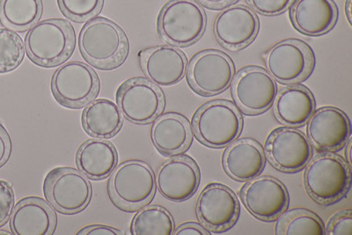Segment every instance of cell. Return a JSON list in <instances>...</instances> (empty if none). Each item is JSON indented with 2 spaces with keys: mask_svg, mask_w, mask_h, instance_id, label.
<instances>
[{
  "mask_svg": "<svg viewBox=\"0 0 352 235\" xmlns=\"http://www.w3.org/2000/svg\"><path fill=\"white\" fill-rule=\"evenodd\" d=\"M267 156L279 170H300L312 155L310 141L294 128H281L273 131L265 145Z\"/></svg>",
  "mask_w": 352,
  "mask_h": 235,
  "instance_id": "obj_14",
  "label": "cell"
},
{
  "mask_svg": "<svg viewBox=\"0 0 352 235\" xmlns=\"http://www.w3.org/2000/svg\"><path fill=\"white\" fill-rule=\"evenodd\" d=\"M175 235H208L209 232L196 223H185L175 230Z\"/></svg>",
  "mask_w": 352,
  "mask_h": 235,
  "instance_id": "obj_37",
  "label": "cell"
},
{
  "mask_svg": "<svg viewBox=\"0 0 352 235\" xmlns=\"http://www.w3.org/2000/svg\"><path fill=\"white\" fill-rule=\"evenodd\" d=\"M241 199L254 217L273 221L284 212L289 196L285 185L272 177H254L241 190Z\"/></svg>",
  "mask_w": 352,
  "mask_h": 235,
  "instance_id": "obj_13",
  "label": "cell"
},
{
  "mask_svg": "<svg viewBox=\"0 0 352 235\" xmlns=\"http://www.w3.org/2000/svg\"><path fill=\"white\" fill-rule=\"evenodd\" d=\"M10 224L16 235H49L54 232L56 216L45 202L33 197L18 203Z\"/></svg>",
  "mask_w": 352,
  "mask_h": 235,
  "instance_id": "obj_21",
  "label": "cell"
},
{
  "mask_svg": "<svg viewBox=\"0 0 352 235\" xmlns=\"http://www.w3.org/2000/svg\"><path fill=\"white\" fill-rule=\"evenodd\" d=\"M44 189L52 205L58 211L69 214L82 211L92 196L89 181L74 168H59L50 172Z\"/></svg>",
  "mask_w": 352,
  "mask_h": 235,
  "instance_id": "obj_9",
  "label": "cell"
},
{
  "mask_svg": "<svg viewBox=\"0 0 352 235\" xmlns=\"http://www.w3.org/2000/svg\"><path fill=\"white\" fill-rule=\"evenodd\" d=\"M196 212L200 221L214 232L228 230L239 215L236 196L224 185H208L198 197Z\"/></svg>",
  "mask_w": 352,
  "mask_h": 235,
  "instance_id": "obj_15",
  "label": "cell"
},
{
  "mask_svg": "<svg viewBox=\"0 0 352 235\" xmlns=\"http://www.w3.org/2000/svg\"><path fill=\"white\" fill-rule=\"evenodd\" d=\"M351 179L347 163L332 153L314 157L308 163L304 178L309 195L324 205L342 199L350 188Z\"/></svg>",
  "mask_w": 352,
  "mask_h": 235,
  "instance_id": "obj_4",
  "label": "cell"
},
{
  "mask_svg": "<svg viewBox=\"0 0 352 235\" xmlns=\"http://www.w3.org/2000/svg\"><path fill=\"white\" fill-rule=\"evenodd\" d=\"M78 234L87 235H121L122 232L115 230V228L108 227V225H90L83 228L82 230L78 232Z\"/></svg>",
  "mask_w": 352,
  "mask_h": 235,
  "instance_id": "obj_35",
  "label": "cell"
},
{
  "mask_svg": "<svg viewBox=\"0 0 352 235\" xmlns=\"http://www.w3.org/2000/svg\"><path fill=\"white\" fill-rule=\"evenodd\" d=\"M234 75V63L225 53L216 49L198 53L188 70L191 87L206 96L218 95L228 89Z\"/></svg>",
  "mask_w": 352,
  "mask_h": 235,
  "instance_id": "obj_10",
  "label": "cell"
},
{
  "mask_svg": "<svg viewBox=\"0 0 352 235\" xmlns=\"http://www.w3.org/2000/svg\"><path fill=\"white\" fill-rule=\"evenodd\" d=\"M325 233L329 235H351V211L336 213L334 217L330 219L328 225H327Z\"/></svg>",
  "mask_w": 352,
  "mask_h": 235,
  "instance_id": "obj_33",
  "label": "cell"
},
{
  "mask_svg": "<svg viewBox=\"0 0 352 235\" xmlns=\"http://www.w3.org/2000/svg\"><path fill=\"white\" fill-rule=\"evenodd\" d=\"M76 159L81 173L94 180L108 177L118 161L114 146L103 139L86 141L78 149Z\"/></svg>",
  "mask_w": 352,
  "mask_h": 235,
  "instance_id": "obj_24",
  "label": "cell"
},
{
  "mask_svg": "<svg viewBox=\"0 0 352 235\" xmlns=\"http://www.w3.org/2000/svg\"><path fill=\"white\" fill-rule=\"evenodd\" d=\"M274 102L276 118L289 127L302 126L316 109L312 93L302 86L285 87L276 95Z\"/></svg>",
  "mask_w": 352,
  "mask_h": 235,
  "instance_id": "obj_23",
  "label": "cell"
},
{
  "mask_svg": "<svg viewBox=\"0 0 352 235\" xmlns=\"http://www.w3.org/2000/svg\"><path fill=\"white\" fill-rule=\"evenodd\" d=\"M265 163L261 146L252 139L232 143L223 156V167L232 179L244 181L261 174Z\"/></svg>",
  "mask_w": 352,
  "mask_h": 235,
  "instance_id": "obj_22",
  "label": "cell"
},
{
  "mask_svg": "<svg viewBox=\"0 0 352 235\" xmlns=\"http://www.w3.org/2000/svg\"><path fill=\"white\" fill-rule=\"evenodd\" d=\"M201 4L206 5L209 8H222L224 6L230 4L234 0H198Z\"/></svg>",
  "mask_w": 352,
  "mask_h": 235,
  "instance_id": "obj_38",
  "label": "cell"
},
{
  "mask_svg": "<svg viewBox=\"0 0 352 235\" xmlns=\"http://www.w3.org/2000/svg\"><path fill=\"white\" fill-rule=\"evenodd\" d=\"M43 14L42 0H1L0 21L17 31L30 30Z\"/></svg>",
  "mask_w": 352,
  "mask_h": 235,
  "instance_id": "obj_27",
  "label": "cell"
},
{
  "mask_svg": "<svg viewBox=\"0 0 352 235\" xmlns=\"http://www.w3.org/2000/svg\"><path fill=\"white\" fill-rule=\"evenodd\" d=\"M154 146L166 155L184 151L190 145L191 133L186 119L177 114H166L157 119L151 131Z\"/></svg>",
  "mask_w": 352,
  "mask_h": 235,
  "instance_id": "obj_25",
  "label": "cell"
},
{
  "mask_svg": "<svg viewBox=\"0 0 352 235\" xmlns=\"http://www.w3.org/2000/svg\"><path fill=\"white\" fill-rule=\"evenodd\" d=\"M338 8L332 0H296L291 17L295 27L310 36L328 32L338 19Z\"/></svg>",
  "mask_w": 352,
  "mask_h": 235,
  "instance_id": "obj_20",
  "label": "cell"
},
{
  "mask_svg": "<svg viewBox=\"0 0 352 235\" xmlns=\"http://www.w3.org/2000/svg\"><path fill=\"white\" fill-rule=\"evenodd\" d=\"M0 234H11L10 233H9V232H6V231H0Z\"/></svg>",
  "mask_w": 352,
  "mask_h": 235,
  "instance_id": "obj_41",
  "label": "cell"
},
{
  "mask_svg": "<svg viewBox=\"0 0 352 235\" xmlns=\"http://www.w3.org/2000/svg\"><path fill=\"white\" fill-rule=\"evenodd\" d=\"M109 188L113 199L122 208L138 209L152 199L155 191V178L146 163L126 161L113 173Z\"/></svg>",
  "mask_w": 352,
  "mask_h": 235,
  "instance_id": "obj_6",
  "label": "cell"
},
{
  "mask_svg": "<svg viewBox=\"0 0 352 235\" xmlns=\"http://www.w3.org/2000/svg\"><path fill=\"white\" fill-rule=\"evenodd\" d=\"M174 227L172 216L166 210L148 206L135 216L131 230L135 235H170Z\"/></svg>",
  "mask_w": 352,
  "mask_h": 235,
  "instance_id": "obj_28",
  "label": "cell"
},
{
  "mask_svg": "<svg viewBox=\"0 0 352 235\" xmlns=\"http://www.w3.org/2000/svg\"><path fill=\"white\" fill-rule=\"evenodd\" d=\"M141 67L151 82L156 86L171 87L184 78L186 56L174 47L160 45L140 53Z\"/></svg>",
  "mask_w": 352,
  "mask_h": 235,
  "instance_id": "obj_19",
  "label": "cell"
},
{
  "mask_svg": "<svg viewBox=\"0 0 352 235\" xmlns=\"http://www.w3.org/2000/svg\"><path fill=\"white\" fill-rule=\"evenodd\" d=\"M195 134L204 145L219 148L237 139L242 118L236 107L228 101H214L201 107L193 118Z\"/></svg>",
  "mask_w": 352,
  "mask_h": 235,
  "instance_id": "obj_5",
  "label": "cell"
},
{
  "mask_svg": "<svg viewBox=\"0 0 352 235\" xmlns=\"http://www.w3.org/2000/svg\"><path fill=\"white\" fill-rule=\"evenodd\" d=\"M122 115L131 123L152 122L162 111L164 96L155 84L143 78L125 81L116 95Z\"/></svg>",
  "mask_w": 352,
  "mask_h": 235,
  "instance_id": "obj_8",
  "label": "cell"
},
{
  "mask_svg": "<svg viewBox=\"0 0 352 235\" xmlns=\"http://www.w3.org/2000/svg\"><path fill=\"white\" fill-rule=\"evenodd\" d=\"M157 185L160 194L171 201L190 199L199 184V171L192 159L175 157L163 162L157 172Z\"/></svg>",
  "mask_w": 352,
  "mask_h": 235,
  "instance_id": "obj_17",
  "label": "cell"
},
{
  "mask_svg": "<svg viewBox=\"0 0 352 235\" xmlns=\"http://www.w3.org/2000/svg\"><path fill=\"white\" fill-rule=\"evenodd\" d=\"M82 123L85 131L91 136L108 139L120 131L122 115L114 102L99 99L85 109Z\"/></svg>",
  "mask_w": 352,
  "mask_h": 235,
  "instance_id": "obj_26",
  "label": "cell"
},
{
  "mask_svg": "<svg viewBox=\"0 0 352 235\" xmlns=\"http://www.w3.org/2000/svg\"><path fill=\"white\" fill-rule=\"evenodd\" d=\"M310 142L322 151H335L346 144L351 136L347 115L334 107H324L311 115L307 124Z\"/></svg>",
  "mask_w": 352,
  "mask_h": 235,
  "instance_id": "obj_18",
  "label": "cell"
},
{
  "mask_svg": "<svg viewBox=\"0 0 352 235\" xmlns=\"http://www.w3.org/2000/svg\"><path fill=\"white\" fill-rule=\"evenodd\" d=\"M52 89L56 101L66 108H80L98 95L99 78L93 69L81 62L63 65L53 75Z\"/></svg>",
  "mask_w": 352,
  "mask_h": 235,
  "instance_id": "obj_7",
  "label": "cell"
},
{
  "mask_svg": "<svg viewBox=\"0 0 352 235\" xmlns=\"http://www.w3.org/2000/svg\"><path fill=\"white\" fill-rule=\"evenodd\" d=\"M81 54L94 67L114 69L124 62L128 55L126 34L114 21L94 18L85 25L78 37Z\"/></svg>",
  "mask_w": 352,
  "mask_h": 235,
  "instance_id": "obj_1",
  "label": "cell"
},
{
  "mask_svg": "<svg viewBox=\"0 0 352 235\" xmlns=\"http://www.w3.org/2000/svg\"><path fill=\"white\" fill-rule=\"evenodd\" d=\"M345 12H346L349 23H351V0H347L345 5Z\"/></svg>",
  "mask_w": 352,
  "mask_h": 235,
  "instance_id": "obj_39",
  "label": "cell"
},
{
  "mask_svg": "<svg viewBox=\"0 0 352 235\" xmlns=\"http://www.w3.org/2000/svg\"><path fill=\"white\" fill-rule=\"evenodd\" d=\"M206 27V12L195 0H170L160 12L159 34L169 45H193L203 36Z\"/></svg>",
  "mask_w": 352,
  "mask_h": 235,
  "instance_id": "obj_3",
  "label": "cell"
},
{
  "mask_svg": "<svg viewBox=\"0 0 352 235\" xmlns=\"http://www.w3.org/2000/svg\"><path fill=\"white\" fill-rule=\"evenodd\" d=\"M59 8L75 23H83L102 11L104 0H58Z\"/></svg>",
  "mask_w": 352,
  "mask_h": 235,
  "instance_id": "obj_31",
  "label": "cell"
},
{
  "mask_svg": "<svg viewBox=\"0 0 352 235\" xmlns=\"http://www.w3.org/2000/svg\"><path fill=\"white\" fill-rule=\"evenodd\" d=\"M264 61L268 73L276 80L294 84L306 78L313 67L309 48L298 40H285L266 52Z\"/></svg>",
  "mask_w": 352,
  "mask_h": 235,
  "instance_id": "obj_11",
  "label": "cell"
},
{
  "mask_svg": "<svg viewBox=\"0 0 352 235\" xmlns=\"http://www.w3.org/2000/svg\"><path fill=\"white\" fill-rule=\"evenodd\" d=\"M259 20L250 8L242 5L230 6L220 12L214 23L216 39L225 48L239 51L256 38Z\"/></svg>",
  "mask_w": 352,
  "mask_h": 235,
  "instance_id": "obj_16",
  "label": "cell"
},
{
  "mask_svg": "<svg viewBox=\"0 0 352 235\" xmlns=\"http://www.w3.org/2000/svg\"><path fill=\"white\" fill-rule=\"evenodd\" d=\"M24 45L16 33L0 28V73H9L21 65Z\"/></svg>",
  "mask_w": 352,
  "mask_h": 235,
  "instance_id": "obj_30",
  "label": "cell"
},
{
  "mask_svg": "<svg viewBox=\"0 0 352 235\" xmlns=\"http://www.w3.org/2000/svg\"><path fill=\"white\" fill-rule=\"evenodd\" d=\"M294 0H247L248 4L258 14L275 16L289 8Z\"/></svg>",
  "mask_w": 352,
  "mask_h": 235,
  "instance_id": "obj_32",
  "label": "cell"
},
{
  "mask_svg": "<svg viewBox=\"0 0 352 235\" xmlns=\"http://www.w3.org/2000/svg\"><path fill=\"white\" fill-rule=\"evenodd\" d=\"M14 205V195L10 184L0 180V227L10 218Z\"/></svg>",
  "mask_w": 352,
  "mask_h": 235,
  "instance_id": "obj_34",
  "label": "cell"
},
{
  "mask_svg": "<svg viewBox=\"0 0 352 235\" xmlns=\"http://www.w3.org/2000/svg\"><path fill=\"white\" fill-rule=\"evenodd\" d=\"M11 153V142L8 134L0 125V167L8 161Z\"/></svg>",
  "mask_w": 352,
  "mask_h": 235,
  "instance_id": "obj_36",
  "label": "cell"
},
{
  "mask_svg": "<svg viewBox=\"0 0 352 235\" xmlns=\"http://www.w3.org/2000/svg\"><path fill=\"white\" fill-rule=\"evenodd\" d=\"M324 225L319 217L307 210L295 209L285 213L276 225V234L322 235Z\"/></svg>",
  "mask_w": 352,
  "mask_h": 235,
  "instance_id": "obj_29",
  "label": "cell"
},
{
  "mask_svg": "<svg viewBox=\"0 0 352 235\" xmlns=\"http://www.w3.org/2000/svg\"><path fill=\"white\" fill-rule=\"evenodd\" d=\"M351 141H350V143H349V147H348V159H349V161H351Z\"/></svg>",
  "mask_w": 352,
  "mask_h": 235,
  "instance_id": "obj_40",
  "label": "cell"
},
{
  "mask_svg": "<svg viewBox=\"0 0 352 235\" xmlns=\"http://www.w3.org/2000/svg\"><path fill=\"white\" fill-rule=\"evenodd\" d=\"M74 27L62 19H49L34 24L25 39L31 60L45 67L65 61L74 52Z\"/></svg>",
  "mask_w": 352,
  "mask_h": 235,
  "instance_id": "obj_2",
  "label": "cell"
},
{
  "mask_svg": "<svg viewBox=\"0 0 352 235\" xmlns=\"http://www.w3.org/2000/svg\"><path fill=\"white\" fill-rule=\"evenodd\" d=\"M237 104L248 114H260L268 109L278 95L274 78L262 67H250L239 71L232 84Z\"/></svg>",
  "mask_w": 352,
  "mask_h": 235,
  "instance_id": "obj_12",
  "label": "cell"
}]
</instances>
